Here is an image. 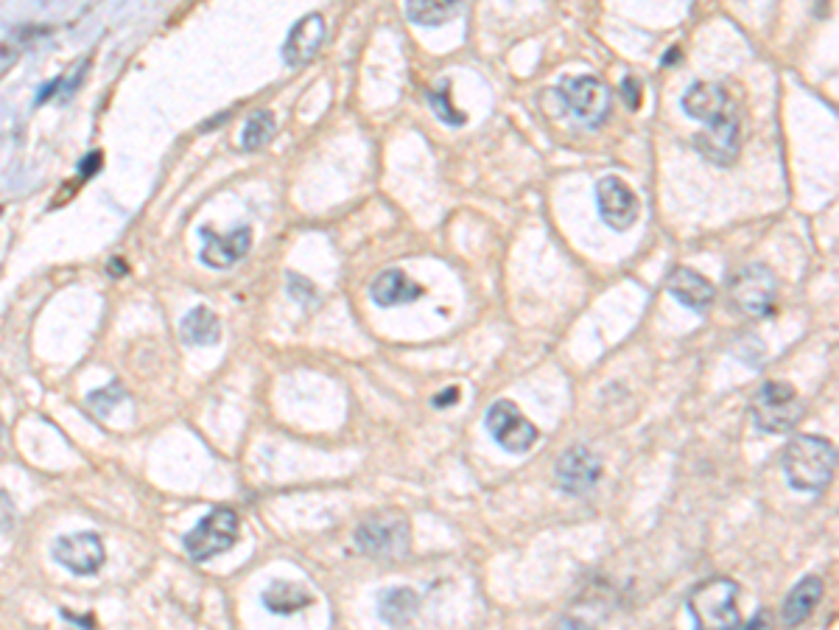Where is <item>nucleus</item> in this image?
I'll list each match as a JSON object with an SVG mask.
<instances>
[{
	"mask_svg": "<svg viewBox=\"0 0 839 630\" xmlns=\"http://www.w3.org/2000/svg\"><path fill=\"white\" fill-rule=\"evenodd\" d=\"M823 597V580L820 577H803L798 586L789 591L784 600V622L786 625H800L814 614L817 602Z\"/></svg>",
	"mask_w": 839,
	"mask_h": 630,
	"instance_id": "a211bd4d",
	"label": "nucleus"
},
{
	"mask_svg": "<svg viewBox=\"0 0 839 630\" xmlns=\"http://www.w3.org/2000/svg\"><path fill=\"white\" fill-rule=\"evenodd\" d=\"M238 527H241V521H238L235 510L216 507L182 538V544H185L193 560H210L221 552H227V549H233V544L238 541Z\"/></svg>",
	"mask_w": 839,
	"mask_h": 630,
	"instance_id": "20e7f679",
	"label": "nucleus"
},
{
	"mask_svg": "<svg viewBox=\"0 0 839 630\" xmlns=\"http://www.w3.org/2000/svg\"><path fill=\"white\" fill-rule=\"evenodd\" d=\"M381 605H378V614L384 622L389 625H406L412 622L417 608H420V597L414 594L412 588H389L381 594Z\"/></svg>",
	"mask_w": 839,
	"mask_h": 630,
	"instance_id": "aec40b11",
	"label": "nucleus"
},
{
	"mask_svg": "<svg viewBox=\"0 0 839 630\" xmlns=\"http://www.w3.org/2000/svg\"><path fill=\"white\" fill-rule=\"evenodd\" d=\"M219 317L205 306H196L182 320V339L188 345H216L219 342Z\"/></svg>",
	"mask_w": 839,
	"mask_h": 630,
	"instance_id": "412c9836",
	"label": "nucleus"
},
{
	"mask_svg": "<svg viewBox=\"0 0 839 630\" xmlns=\"http://www.w3.org/2000/svg\"><path fill=\"white\" fill-rule=\"evenodd\" d=\"M666 289H669V294L677 303H683L686 308H694V311H708L716 297L714 283L708 278H702L700 272L688 269V266H677L674 269L669 280H666Z\"/></svg>",
	"mask_w": 839,
	"mask_h": 630,
	"instance_id": "2eb2a0df",
	"label": "nucleus"
},
{
	"mask_svg": "<svg viewBox=\"0 0 839 630\" xmlns=\"http://www.w3.org/2000/svg\"><path fill=\"white\" fill-rule=\"evenodd\" d=\"M786 482L800 493H823L834 479L837 468V448L826 437L817 434H800L784 448Z\"/></svg>",
	"mask_w": 839,
	"mask_h": 630,
	"instance_id": "f257e3e1",
	"label": "nucleus"
},
{
	"mask_svg": "<svg viewBox=\"0 0 839 630\" xmlns=\"http://www.w3.org/2000/svg\"><path fill=\"white\" fill-rule=\"evenodd\" d=\"M325 42V20L322 14H305L303 20L289 31V40L283 45V59L289 68H305Z\"/></svg>",
	"mask_w": 839,
	"mask_h": 630,
	"instance_id": "ddd939ff",
	"label": "nucleus"
},
{
	"mask_svg": "<svg viewBox=\"0 0 839 630\" xmlns=\"http://www.w3.org/2000/svg\"><path fill=\"white\" fill-rule=\"evenodd\" d=\"M356 544L361 552L375 555V558H395L400 552H406V544H409L406 518L375 516L364 521L356 532Z\"/></svg>",
	"mask_w": 839,
	"mask_h": 630,
	"instance_id": "6e6552de",
	"label": "nucleus"
},
{
	"mask_svg": "<svg viewBox=\"0 0 839 630\" xmlns=\"http://www.w3.org/2000/svg\"><path fill=\"white\" fill-rule=\"evenodd\" d=\"M17 521V507L6 490H0V532H9Z\"/></svg>",
	"mask_w": 839,
	"mask_h": 630,
	"instance_id": "bb28decb",
	"label": "nucleus"
},
{
	"mask_svg": "<svg viewBox=\"0 0 839 630\" xmlns=\"http://www.w3.org/2000/svg\"><path fill=\"white\" fill-rule=\"evenodd\" d=\"M124 398V387L118 384V381H112V384H107L104 390H96L93 395H90V406L96 409L98 415H107L112 406L118 404Z\"/></svg>",
	"mask_w": 839,
	"mask_h": 630,
	"instance_id": "393cba45",
	"label": "nucleus"
},
{
	"mask_svg": "<svg viewBox=\"0 0 839 630\" xmlns=\"http://www.w3.org/2000/svg\"><path fill=\"white\" fill-rule=\"evenodd\" d=\"M451 87H440V90H431L428 93V104H431V110L437 112V118H440L442 124L448 126H462L468 118H465V112H459L451 104V93H448Z\"/></svg>",
	"mask_w": 839,
	"mask_h": 630,
	"instance_id": "b1692460",
	"label": "nucleus"
},
{
	"mask_svg": "<svg viewBox=\"0 0 839 630\" xmlns=\"http://www.w3.org/2000/svg\"><path fill=\"white\" fill-rule=\"evenodd\" d=\"M602 476V465L593 457L588 448H568L560 462H557V482L565 493L571 496H582L599 482Z\"/></svg>",
	"mask_w": 839,
	"mask_h": 630,
	"instance_id": "f8f14e48",
	"label": "nucleus"
},
{
	"mask_svg": "<svg viewBox=\"0 0 839 630\" xmlns=\"http://www.w3.org/2000/svg\"><path fill=\"white\" fill-rule=\"evenodd\" d=\"M462 9V0H406V14L417 26H442Z\"/></svg>",
	"mask_w": 839,
	"mask_h": 630,
	"instance_id": "4be33fe9",
	"label": "nucleus"
},
{
	"mask_svg": "<svg viewBox=\"0 0 839 630\" xmlns=\"http://www.w3.org/2000/svg\"><path fill=\"white\" fill-rule=\"evenodd\" d=\"M596 199H599V216L605 219V224H610L613 230H630L635 222H638V213H641V205H638V196L633 194L630 185H624L619 177H605L599 180L596 185Z\"/></svg>",
	"mask_w": 839,
	"mask_h": 630,
	"instance_id": "9d476101",
	"label": "nucleus"
},
{
	"mask_svg": "<svg viewBox=\"0 0 839 630\" xmlns=\"http://www.w3.org/2000/svg\"><path fill=\"white\" fill-rule=\"evenodd\" d=\"M62 616L70 619V622H76L79 628H90V625H93V619H90V616H76V614H70V611H62Z\"/></svg>",
	"mask_w": 839,
	"mask_h": 630,
	"instance_id": "7c9ffc66",
	"label": "nucleus"
},
{
	"mask_svg": "<svg viewBox=\"0 0 839 630\" xmlns=\"http://www.w3.org/2000/svg\"><path fill=\"white\" fill-rule=\"evenodd\" d=\"M630 96V107H638V101H641V93H638V82L635 79H624V98Z\"/></svg>",
	"mask_w": 839,
	"mask_h": 630,
	"instance_id": "c85d7f7f",
	"label": "nucleus"
},
{
	"mask_svg": "<svg viewBox=\"0 0 839 630\" xmlns=\"http://www.w3.org/2000/svg\"><path fill=\"white\" fill-rule=\"evenodd\" d=\"M263 605L272 611V614L289 616L303 611L305 605H311V594L305 588L294 586V583H286V580H277L272 586L263 591Z\"/></svg>",
	"mask_w": 839,
	"mask_h": 630,
	"instance_id": "6ab92c4d",
	"label": "nucleus"
},
{
	"mask_svg": "<svg viewBox=\"0 0 839 630\" xmlns=\"http://www.w3.org/2000/svg\"><path fill=\"white\" fill-rule=\"evenodd\" d=\"M487 429L493 434L498 446L509 451V454H521V451H529L535 446L537 440V429L523 418L521 409L509 401H498V404L490 406L487 412Z\"/></svg>",
	"mask_w": 839,
	"mask_h": 630,
	"instance_id": "0eeeda50",
	"label": "nucleus"
},
{
	"mask_svg": "<svg viewBox=\"0 0 839 630\" xmlns=\"http://www.w3.org/2000/svg\"><path fill=\"white\" fill-rule=\"evenodd\" d=\"M372 303L381 308L400 306V303H414L417 297H423V289L406 278L400 269H386L384 275L372 280L370 286Z\"/></svg>",
	"mask_w": 839,
	"mask_h": 630,
	"instance_id": "f3484780",
	"label": "nucleus"
},
{
	"mask_svg": "<svg viewBox=\"0 0 839 630\" xmlns=\"http://www.w3.org/2000/svg\"><path fill=\"white\" fill-rule=\"evenodd\" d=\"M557 96L585 126H602L610 115V87L599 76H568L557 84Z\"/></svg>",
	"mask_w": 839,
	"mask_h": 630,
	"instance_id": "39448f33",
	"label": "nucleus"
},
{
	"mask_svg": "<svg viewBox=\"0 0 839 630\" xmlns=\"http://www.w3.org/2000/svg\"><path fill=\"white\" fill-rule=\"evenodd\" d=\"M456 398H459V390H456V387H451V390H445L442 395H437V398H434V406H437V409H442V406H451Z\"/></svg>",
	"mask_w": 839,
	"mask_h": 630,
	"instance_id": "c756f323",
	"label": "nucleus"
},
{
	"mask_svg": "<svg viewBox=\"0 0 839 630\" xmlns=\"http://www.w3.org/2000/svg\"><path fill=\"white\" fill-rule=\"evenodd\" d=\"M289 294L294 297V300H300V303H317V286L314 283H308L305 278H300V275H289Z\"/></svg>",
	"mask_w": 839,
	"mask_h": 630,
	"instance_id": "a878e982",
	"label": "nucleus"
},
{
	"mask_svg": "<svg viewBox=\"0 0 839 630\" xmlns=\"http://www.w3.org/2000/svg\"><path fill=\"white\" fill-rule=\"evenodd\" d=\"M728 292L733 306L739 308L742 314H747V317H767L775 308L778 280H775V275L767 266H744L742 272H736L730 278Z\"/></svg>",
	"mask_w": 839,
	"mask_h": 630,
	"instance_id": "423d86ee",
	"label": "nucleus"
},
{
	"mask_svg": "<svg viewBox=\"0 0 839 630\" xmlns=\"http://www.w3.org/2000/svg\"><path fill=\"white\" fill-rule=\"evenodd\" d=\"M0 460H3V426H0Z\"/></svg>",
	"mask_w": 839,
	"mask_h": 630,
	"instance_id": "2f4dec72",
	"label": "nucleus"
},
{
	"mask_svg": "<svg viewBox=\"0 0 839 630\" xmlns=\"http://www.w3.org/2000/svg\"><path fill=\"white\" fill-rule=\"evenodd\" d=\"M98 168H101V154H98V152L87 154V157L82 160V166H79V174H82V180L93 177Z\"/></svg>",
	"mask_w": 839,
	"mask_h": 630,
	"instance_id": "cd10ccee",
	"label": "nucleus"
},
{
	"mask_svg": "<svg viewBox=\"0 0 839 630\" xmlns=\"http://www.w3.org/2000/svg\"><path fill=\"white\" fill-rule=\"evenodd\" d=\"M202 236H205L202 261L210 269H230V266L238 264L247 255L249 244H252V230L249 227H238L227 238L216 236L213 230H202Z\"/></svg>",
	"mask_w": 839,
	"mask_h": 630,
	"instance_id": "dca6fc26",
	"label": "nucleus"
},
{
	"mask_svg": "<svg viewBox=\"0 0 839 630\" xmlns=\"http://www.w3.org/2000/svg\"><path fill=\"white\" fill-rule=\"evenodd\" d=\"M275 115L266 110H258L252 112L247 118V124H244V132H241V149H247V152H258V149H263L269 140L275 138Z\"/></svg>",
	"mask_w": 839,
	"mask_h": 630,
	"instance_id": "5701e85b",
	"label": "nucleus"
},
{
	"mask_svg": "<svg viewBox=\"0 0 839 630\" xmlns=\"http://www.w3.org/2000/svg\"><path fill=\"white\" fill-rule=\"evenodd\" d=\"M753 418L761 432L784 434L792 432L803 418V404L792 384L786 381H767L753 401Z\"/></svg>",
	"mask_w": 839,
	"mask_h": 630,
	"instance_id": "7ed1b4c3",
	"label": "nucleus"
},
{
	"mask_svg": "<svg viewBox=\"0 0 839 630\" xmlns=\"http://www.w3.org/2000/svg\"><path fill=\"white\" fill-rule=\"evenodd\" d=\"M739 586L728 577H714L705 580L691 591L688 597V611L694 616L697 628H739L742 616H739Z\"/></svg>",
	"mask_w": 839,
	"mask_h": 630,
	"instance_id": "f03ea898",
	"label": "nucleus"
},
{
	"mask_svg": "<svg viewBox=\"0 0 839 630\" xmlns=\"http://www.w3.org/2000/svg\"><path fill=\"white\" fill-rule=\"evenodd\" d=\"M694 149L714 166H730L739 149H742V135H739V118L736 112H728L705 126L694 135Z\"/></svg>",
	"mask_w": 839,
	"mask_h": 630,
	"instance_id": "1a4fd4ad",
	"label": "nucleus"
},
{
	"mask_svg": "<svg viewBox=\"0 0 839 630\" xmlns=\"http://www.w3.org/2000/svg\"><path fill=\"white\" fill-rule=\"evenodd\" d=\"M680 104H683V112H686L688 118H697V121H705V124H711L716 118L733 112L728 90L716 82H694L686 90V96L680 98Z\"/></svg>",
	"mask_w": 839,
	"mask_h": 630,
	"instance_id": "4468645a",
	"label": "nucleus"
},
{
	"mask_svg": "<svg viewBox=\"0 0 839 630\" xmlns=\"http://www.w3.org/2000/svg\"><path fill=\"white\" fill-rule=\"evenodd\" d=\"M54 558L73 574H96L104 560H107V552H104V544L98 538L96 532H76V535H65L59 538L54 544Z\"/></svg>",
	"mask_w": 839,
	"mask_h": 630,
	"instance_id": "9b49d317",
	"label": "nucleus"
}]
</instances>
